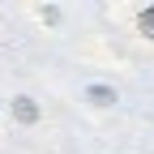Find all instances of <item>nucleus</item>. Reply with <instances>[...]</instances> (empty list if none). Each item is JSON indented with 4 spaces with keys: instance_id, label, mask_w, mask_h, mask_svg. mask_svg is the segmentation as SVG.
<instances>
[{
    "instance_id": "1",
    "label": "nucleus",
    "mask_w": 154,
    "mask_h": 154,
    "mask_svg": "<svg viewBox=\"0 0 154 154\" xmlns=\"http://www.w3.org/2000/svg\"><path fill=\"white\" fill-rule=\"evenodd\" d=\"M13 116L22 124H34L38 120V107H34V99H13Z\"/></svg>"
},
{
    "instance_id": "2",
    "label": "nucleus",
    "mask_w": 154,
    "mask_h": 154,
    "mask_svg": "<svg viewBox=\"0 0 154 154\" xmlns=\"http://www.w3.org/2000/svg\"><path fill=\"white\" fill-rule=\"evenodd\" d=\"M86 99H90V103H99V107H111V103H116V90H111V86H90V90H86Z\"/></svg>"
},
{
    "instance_id": "3",
    "label": "nucleus",
    "mask_w": 154,
    "mask_h": 154,
    "mask_svg": "<svg viewBox=\"0 0 154 154\" xmlns=\"http://www.w3.org/2000/svg\"><path fill=\"white\" fill-rule=\"evenodd\" d=\"M137 26H141V34H146V38H154V5L137 13Z\"/></svg>"
}]
</instances>
